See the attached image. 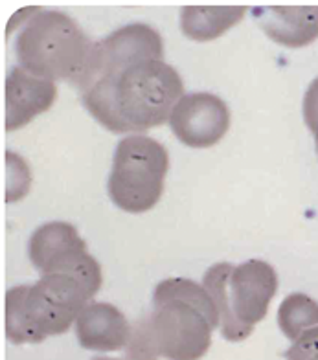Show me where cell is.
<instances>
[{
	"label": "cell",
	"mask_w": 318,
	"mask_h": 360,
	"mask_svg": "<svg viewBox=\"0 0 318 360\" xmlns=\"http://www.w3.org/2000/svg\"><path fill=\"white\" fill-rule=\"evenodd\" d=\"M92 360H120V359H109V356H98V359H92Z\"/></svg>",
	"instance_id": "e0dca14e"
},
{
	"label": "cell",
	"mask_w": 318,
	"mask_h": 360,
	"mask_svg": "<svg viewBox=\"0 0 318 360\" xmlns=\"http://www.w3.org/2000/svg\"><path fill=\"white\" fill-rule=\"evenodd\" d=\"M142 322L155 353L167 360L203 359L221 323L208 290L186 278H170L157 285L153 311Z\"/></svg>",
	"instance_id": "7a4b0ae2"
},
{
	"label": "cell",
	"mask_w": 318,
	"mask_h": 360,
	"mask_svg": "<svg viewBox=\"0 0 318 360\" xmlns=\"http://www.w3.org/2000/svg\"><path fill=\"white\" fill-rule=\"evenodd\" d=\"M76 337L85 349L110 353L127 347L131 326L118 307L107 302H91L77 316Z\"/></svg>",
	"instance_id": "30bf717a"
},
{
	"label": "cell",
	"mask_w": 318,
	"mask_h": 360,
	"mask_svg": "<svg viewBox=\"0 0 318 360\" xmlns=\"http://www.w3.org/2000/svg\"><path fill=\"white\" fill-rule=\"evenodd\" d=\"M92 298L80 281L65 274H44L34 285H17L6 294V337L20 346L63 335Z\"/></svg>",
	"instance_id": "277c9868"
},
{
	"label": "cell",
	"mask_w": 318,
	"mask_h": 360,
	"mask_svg": "<svg viewBox=\"0 0 318 360\" xmlns=\"http://www.w3.org/2000/svg\"><path fill=\"white\" fill-rule=\"evenodd\" d=\"M32 265L44 274H65L80 281L92 296L101 287V266L87 252L85 241L70 223L53 221L39 226L30 237Z\"/></svg>",
	"instance_id": "52a82bcc"
},
{
	"label": "cell",
	"mask_w": 318,
	"mask_h": 360,
	"mask_svg": "<svg viewBox=\"0 0 318 360\" xmlns=\"http://www.w3.org/2000/svg\"><path fill=\"white\" fill-rule=\"evenodd\" d=\"M278 326L289 340H298L309 329L318 327V302L307 294H289L278 309Z\"/></svg>",
	"instance_id": "4fadbf2b"
},
{
	"label": "cell",
	"mask_w": 318,
	"mask_h": 360,
	"mask_svg": "<svg viewBox=\"0 0 318 360\" xmlns=\"http://www.w3.org/2000/svg\"><path fill=\"white\" fill-rule=\"evenodd\" d=\"M76 86L85 109L116 134L162 127L184 96L181 74L164 61L160 34L144 22L96 43Z\"/></svg>",
	"instance_id": "6da1fadb"
},
{
	"label": "cell",
	"mask_w": 318,
	"mask_h": 360,
	"mask_svg": "<svg viewBox=\"0 0 318 360\" xmlns=\"http://www.w3.org/2000/svg\"><path fill=\"white\" fill-rule=\"evenodd\" d=\"M170 127L184 146L206 149L219 143L230 129V109L210 92L184 94L173 107Z\"/></svg>",
	"instance_id": "ba28073f"
},
{
	"label": "cell",
	"mask_w": 318,
	"mask_h": 360,
	"mask_svg": "<svg viewBox=\"0 0 318 360\" xmlns=\"http://www.w3.org/2000/svg\"><path fill=\"white\" fill-rule=\"evenodd\" d=\"M203 287L217 307L224 340L243 342L269 313L278 292V276L274 266L262 259H248L238 266L215 263L205 272Z\"/></svg>",
	"instance_id": "5b68a950"
},
{
	"label": "cell",
	"mask_w": 318,
	"mask_h": 360,
	"mask_svg": "<svg viewBox=\"0 0 318 360\" xmlns=\"http://www.w3.org/2000/svg\"><path fill=\"white\" fill-rule=\"evenodd\" d=\"M11 19L8 35L15 34L19 67L48 81H72L76 85L85 72L96 43L70 15L57 10L28 8Z\"/></svg>",
	"instance_id": "3957f363"
},
{
	"label": "cell",
	"mask_w": 318,
	"mask_h": 360,
	"mask_svg": "<svg viewBox=\"0 0 318 360\" xmlns=\"http://www.w3.org/2000/svg\"><path fill=\"white\" fill-rule=\"evenodd\" d=\"M245 8H195L188 6L181 11L182 34L191 41H214L234 28L245 17Z\"/></svg>",
	"instance_id": "7c38bea8"
},
{
	"label": "cell",
	"mask_w": 318,
	"mask_h": 360,
	"mask_svg": "<svg viewBox=\"0 0 318 360\" xmlns=\"http://www.w3.org/2000/svg\"><path fill=\"white\" fill-rule=\"evenodd\" d=\"M287 360H318V327L309 329L285 353Z\"/></svg>",
	"instance_id": "9a60e30c"
},
{
	"label": "cell",
	"mask_w": 318,
	"mask_h": 360,
	"mask_svg": "<svg viewBox=\"0 0 318 360\" xmlns=\"http://www.w3.org/2000/svg\"><path fill=\"white\" fill-rule=\"evenodd\" d=\"M125 359L127 360H158V355L153 349V344L148 337V331L144 327L142 320L134 322L131 327V338L125 347Z\"/></svg>",
	"instance_id": "5bb4252c"
},
{
	"label": "cell",
	"mask_w": 318,
	"mask_h": 360,
	"mask_svg": "<svg viewBox=\"0 0 318 360\" xmlns=\"http://www.w3.org/2000/svg\"><path fill=\"white\" fill-rule=\"evenodd\" d=\"M56 98L57 86L53 81L13 67L6 77V131L11 133L28 125L39 114L52 109Z\"/></svg>",
	"instance_id": "9c48e42d"
},
{
	"label": "cell",
	"mask_w": 318,
	"mask_h": 360,
	"mask_svg": "<svg viewBox=\"0 0 318 360\" xmlns=\"http://www.w3.org/2000/svg\"><path fill=\"white\" fill-rule=\"evenodd\" d=\"M314 140H317V151H318V129L314 131Z\"/></svg>",
	"instance_id": "ac0fdd59"
},
{
	"label": "cell",
	"mask_w": 318,
	"mask_h": 360,
	"mask_svg": "<svg viewBox=\"0 0 318 360\" xmlns=\"http://www.w3.org/2000/svg\"><path fill=\"white\" fill-rule=\"evenodd\" d=\"M252 17L281 46L302 48L318 39V8H254Z\"/></svg>",
	"instance_id": "8fae6325"
},
{
	"label": "cell",
	"mask_w": 318,
	"mask_h": 360,
	"mask_svg": "<svg viewBox=\"0 0 318 360\" xmlns=\"http://www.w3.org/2000/svg\"><path fill=\"white\" fill-rule=\"evenodd\" d=\"M302 110H304L305 125L314 133L318 129V77L309 85L307 92H305Z\"/></svg>",
	"instance_id": "2e32d148"
},
{
	"label": "cell",
	"mask_w": 318,
	"mask_h": 360,
	"mask_svg": "<svg viewBox=\"0 0 318 360\" xmlns=\"http://www.w3.org/2000/svg\"><path fill=\"white\" fill-rule=\"evenodd\" d=\"M170 155L155 138L131 134L120 140L109 176V197L127 214H146L164 193Z\"/></svg>",
	"instance_id": "8992f818"
}]
</instances>
